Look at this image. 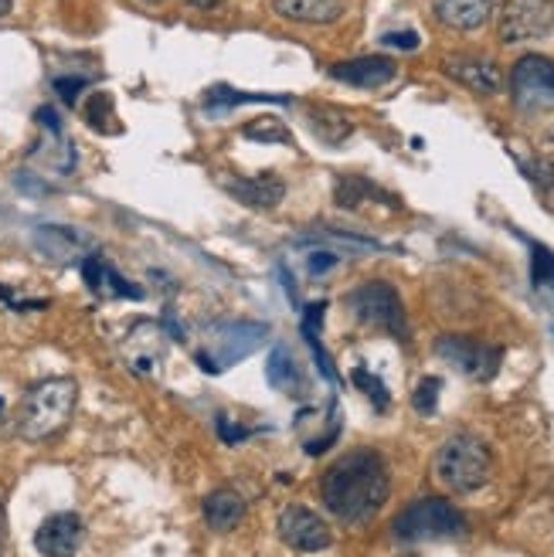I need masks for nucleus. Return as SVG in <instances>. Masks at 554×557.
<instances>
[{
  "label": "nucleus",
  "instance_id": "nucleus-1",
  "mask_svg": "<svg viewBox=\"0 0 554 557\" xmlns=\"http://www.w3.org/2000/svg\"><path fill=\"white\" fill-rule=\"evenodd\" d=\"M387 493H392V480H387L384 459L368 449L344 456L323 476V504L347 523L371 520L384 507Z\"/></svg>",
  "mask_w": 554,
  "mask_h": 557
},
{
  "label": "nucleus",
  "instance_id": "nucleus-2",
  "mask_svg": "<svg viewBox=\"0 0 554 557\" xmlns=\"http://www.w3.org/2000/svg\"><path fill=\"white\" fill-rule=\"evenodd\" d=\"M78 387L69 377H48L24 395L17 411V435L24 442H45L59 435L75 411Z\"/></svg>",
  "mask_w": 554,
  "mask_h": 557
},
{
  "label": "nucleus",
  "instance_id": "nucleus-3",
  "mask_svg": "<svg viewBox=\"0 0 554 557\" xmlns=\"http://www.w3.org/2000/svg\"><path fill=\"white\" fill-rule=\"evenodd\" d=\"M490 449L473 435H453L435 456V476L453 493H473L490 483Z\"/></svg>",
  "mask_w": 554,
  "mask_h": 557
},
{
  "label": "nucleus",
  "instance_id": "nucleus-4",
  "mask_svg": "<svg viewBox=\"0 0 554 557\" xmlns=\"http://www.w3.org/2000/svg\"><path fill=\"white\" fill-rule=\"evenodd\" d=\"M466 531V517L446 504V499H419L395 520V537L419 544V541H439V537H456Z\"/></svg>",
  "mask_w": 554,
  "mask_h": 557
},
{
  "label": "nucleus",
  "instance_id": "nucleus-5",
  "mask_svg": "<svg viewBox=\"0 0 554 557\" xmlns=\"http://www.w3.org/2000/svg\"><path fill=\"white\" fill-rule=\"evenodd\" d=\"M266 337H269L266 323H253V320L218 323L214 333H211V347L198 354V364L205 371L218 374V371L238 364V360H245L248 354H256Z\"/></svg>",
  "mask_w": 554,
  "mask_h": 557
},
{
  "label": "nucleus",
  "instance_id": "nucleus-6",
  "mask_svg": "<svg viewBox=\"0 0 554 557\" xmlns=\"http://www.w3.org/2000/svg\"><path fill=\"white\" fill-rule=\"evenodd\" d=\"M510 96L524 116H541L554 109V62L541 54L520 59L510 75Z\"/></svg>",
  "mask_w": 554,
  "mask_h": 557
},
{
  "label": "nucleus",
  "instance_id": "nucleus-7",
  "mask_svg": "<svg viewBox=\"0 0 554 557\" xmlns=\"http://www.w3.org/2000/svg\"><path fill=\"white\" fill-rule=\"evenodd\" d=\"M350 313L378 330H387L392 337H405L408 326H405V310H402V299L392 286L384 283H368L361 289L350 293Z\"/></svg>",
  "mask_w": 554,
  "mask_h": 557
},
{
  "label": "nucleus",
  "instance_id": "nucleus-8",
  "mask_svg": "<svg viewBox=\"0 0 554 557\" xmlns=\"http://www.w3.org/2000/svg\"><path fill=\"white\" fill-rule=\"evenodd\" d=\"M554 32V0H507L501 14V41L520 45Z\"/></svg>",
  "mask_w": 554,
  "mask_h": 557
},
{
  "label": "nucleus",
  "instance_id": "nucleus-9",
  "mask_svg": "<svg viewBox=\"0 0 554 557\" xmlns=\"http://www.w3.org/2000/svg\"><path fill=\"white\" fill-rule=\"evenodd\" d=\"M435 354L442 360H450L456 371H463L466 377L473 381H490L501 368V347H487L473 337H463V333H450V337H442L435 344Z\"/></svg>",
  "mask_w": 554,
  "mask_h": 557
},
{
  "label": "nucleus",
  "instance_id": "nucleus-10",
  "mask_svg": "<svg viewBox=\"0 0 554 557\" xmlns=\"http://www.w3.org/2000/svg\"><path fill=\"white\" fill-rule=\"evenodd\" d=\"M120 350H123V360L130 371L150 377L160 371V360L168 354V330L153 320H136L123 337Z\"/></svg>",
  "mask_w": 554,
  "mask_h": 557
},
{
  "label": "nucleus",
  "instance_id": "nucleus-11",
  "mask_svg": "<svg viewBox=\"0 0 554 557\" xmlns=\"http://www.w3.org/2000/svg\"><path fill=\"white\" fill-rule=\"evenodd\" d=\"M280 537L299 554H317V550H327L330 544H334L330 527L307 507H286L280 513Z\"/></svg>",
  "mask_w": 554,
  "mask_h": 557
},
{
  "label": "nucleus",
  "instance_id": "nucleus-12",
  "mask_svg": "<svg viewBox=\"0 0 554 557\" xmlns=\"http://www.w3.org/2000/svg\"><path fill=\"white\" fill-rule=\"evenodd\" d=\"M86 541V523L78 513H51L35 531V547L41 557H75Z\"/></svg>",
  "mask_w": 554,
  "mask_h": 557
},
{
  "label": "nucleus",
  "instance_id": "nucleus-13",
  "mask_svg": "<svg viewBox=\"0 0 554 557\" xmlns=\"http://www.w3.org/2000/svg\"><path fill=\"white\" fill-rule=\"evenodd\" d=\"M82 278H86V289L99 299H144V289L123 278V272L102 256L82 259Z\"/></svg>",
  "mask_w": 554,
  "mask_h": 557
},
{
  "label": "nucleus",
  "instance_id": "nucleus-14",
  "mask_svg": "<svg viewBox=\"0 0 554 557\" xmlns=\"http://www.w3.org/2000/svg\"><path fill=\"white\" fill-rule=\"evenodd\" d=\"M218 184L225 187L232 198L245 208H256V211H269L283 201L286 184L272 174H259V177H232V174H221Z\"/></svg>",
  "mask_w": 554,
  "mask_h": 557
},
{
  "label": "nucleus",
  "instance_id": "nucleus-15",
  "mask_svg": "<svg viewBox=\"0 0 554 557\" xmlns=\"http://www.w3.org/2000/svg\"><path fill=\"white\" fill-rule=\"evenodd\" d=\"M398 65L392 59H381V54H368V59H350L330 69V78L347 82L354 89H381L395 78Z\"/></svg>",
  "mask_w": 554,
  "mask_h": 557
},
{
  "label": "nucleus",
  "instance_id": "nucleus-16",
  "mask_svg": "<svg viewBox=\"0 0 554 557\" xmlns=\"http://www.w3.org/2000/svg\"><path fill=\"white\" fill-rule=\"evenodd\" d=\"M446 75L456 78L459 86L480 92V96H493V92L504 89V75L490 59H450Z\"/></svg>",
  "mask_w": 554,
  "mask_h": 557
},
{
  "label": "nucleus",
  "instance_id": "nucleus-17",
  "mask_svg": "<svg viewBox=\"0 0 554 557\" xmlns=\"http://www.w3.org/2000/svg\"><path fill=\"white\" fill-rule=\"evenodd\" d=\"M496 4L501 0H435V17L456 32H477L493 17Z\"/></svg>",
  "mask_w": 554,
  "mask_h": 557
},
{
  "label": "nucleus",
  "instance_id": "nucleus-18",
  "mask_svg": "<svg viewBox=\"0 0 554 557\" xmlns=\"http://www.w3.org/2000/svg\"><path fill=\"white\" fill-rule=\"evenodd\" d=\"M242 517H245V499L235 490H214L205 496V523L211 531H218V534L235 531Z\"/></svg>",
  "mask_w": 554,
  "mask_h": 557
},
{
  "label": "nucleus",
  "instance_id": "nucleus-19",
  "mask_svg": "<svg viewBox=\"0 0 554 557\" xmlns=\"http://www.w3.org/2000/svg\"><path fill=\"white\" fill-rule=\"evenodd\" d=\"M275 11L299 24H330L344 14V0H272Z\"/></svg>",
  "mask_w": 554,
  "mask_h": 557
},
{
  "label": "nucleus",
  "instance_id": "nucleus-20",
  "mask_svg": "<svg viewBox=\"0 0 554 557\" xmlns=\"http://www.w3.org/2000/svg\"><path fill=\"white\" fill-rule=\"evenodd\" d=\"M35 245L41 248V256H48L54 262H72V259H78L86 238L72 228H62V225H41L35 232Z\"/></svg>",
  "mask_w": 554,
  "mask_h": 557
},
{
  "label": "nucleus",
  "instance_id": "nucleus-21",
  "mask_svg": "<svg viewBox=\"0 0 554 557\" xmlns=\"http://www.w3.org/2000/svg\"><path fill=\"white\" fill-rule=\"evenodd\" d=\"M266 377L272 387H280L286 395H299L303 392V374L296 368V360L286 347H275L269 354V364H266Z\"/></svg>",
  "mask_w": 554,
  "mask_h": 557
},
{
  "label": "nucleus",
  "instance_id": "nucleus-22",
  "mask_svg": "<svg viewBox=\"0 0 554 557\" xmlns=\"http://www.w3.org/2000/svg\"><path fill=\"white\" fill-rule=\"evenodd\" d=\"M310 126H313V133L323 139V144H330V147H341L344 139L354 133L350 120L344 113H337V109H313Z\"/></svg>",
  "mask_w": 554,
  "mask_h": 557
},
{
  "label": "nucleus",
  "instance_id": "nucleus-23",
  "mask_svg": "<svg viewBox=\"0 0 554 557\" xmlns=\"http://www.w3.org/2000/svg\"><path fill=\"white\" fill-rule=\"evenodd\" d=\"M245 102H280V106H286L290 99H283V96H245V92H235L229 86H214L205 96V109H208V113H229V109L245 106Z\"/></svg>",
  "mask_w": 554,
  "mask_h": 557
},
{
  "label": "nucleus",
  "instance_id": "nucleus-24",
  "mask_svg": "<svg viewBox=\"0 0 554 557\" xmlns=\"http://www.w3.org/2000/svg\"><path fill=\"white\" fill-rule=\"evenodd\" d=\"M116 109H113V99H109L106 92H96L89 102H86V123L99 133H116L120 123L113 120Z\"/></svg>",
  "mask_w": 554,
  "mask_h": 557
},
{
  "label": "nucleus",
  "instance_id": "nucleus-25",
  "mask_svg": "<svg viewBox=\"0 0 554 557\" xmlns=\"http://www.w3.org/2000/svg\"><path fill=\"white\" fill-rule=\"evenodd\" d=\"M531 283H534V289L554 296V252L544 245L531 248Z\"/></svg>",
  "mask_w": 554,
  "mask_h": 557
},
{
  "label": "nucleus",
  "instance_id": "nucleus-26",
  "mask_svg": "<svg viewBox=\"0 0 554 557\" xmlns=\"http://www.w3.org/2000/svg\"><path fill=\"white\" fill-rule=\"evenodd\" d=\"M242 133H245L248 139H256V144H293L290 129H286L280 120H272V116H262V120H256V123H245Z\"/></svg>",
  "mask_w": 554,
  "mask_h": 557
},
{
  "label": "nucleus",
  "instance_id": "nucleus-27",
  "mask_svg": "<svg viewBox=\"0 0 554 557\" xmlns=\"http://www.w3.org/2000/svg\"><path fill=\"white\" fill-rule=\"evenodd\" d=\"M374 194H378V187H371L368 181H361V177H347V181L337 184V205H341V208H357L365 198H374Z\"/></svg>",
  "mask_w": 554,
  "mask_h": 557
},
{
  "label": "nucleus",
  "instance_id": "nucleus-28",
  "mask_svg": "<svg viewBox=\"0 0 554 557\" xmlns=\"http://www.w3.org/2000/svg\"><path fill=\"white\" fill-rule=\"evenodd\" d=\"M354 384L361 387V392L374 401V408H387V405H392V398H387L384 381H381V377H374V374H368L365 368H357V371H354Z\"/></svg>",
  "mask_w": 554,
  "mask_h": 557
},
{
  "label": "nucleus",
  "instance_id": "nucleus-29",
  "mask_svg": "<svg viewBox=\"0 0 554 557\" xmlns=\"http://www.w3.org/2000/svg\"><path fill=\"white\" fill-rule=\"evenodd\" d=\"M439 392H442V381L439 377H422L419 387H415V398H411L415 411H419V414H432L435 405H439Z\"/></svg>",
  "mask_w": 554,
  "mask_h": 557
},
{
  "label": "nucleus",
  "instance_id": "nucleus-30",
  "mask_svg": "<svg viewBox=\"0 0 554 557\" xmlns=\"http://www.w3.org/2000/svg\"><path fill=\"white\" fill-rule=\"evenodd\" d=\"M82 89H86V78L82 75H62V78H54V92H59V99L65 106H75Z\"/></svg>",
  "mask_w": 554,
  "mask_h": 557
},
{
  "label": "nucleus",
  "instance_id": "nucleus-31",
  "mask_svg": "<svg viewBox=\"0 0 554 557\" xmlns=\"http://www.w3.org/2000/svg\"><path fill=\"white\" fill-rule=\"evenodd\" d=\"M0 302L8 306L14 313H32V310H48V299H24V296H14L8 286H0Z\"/></svg>",
  "mask_w": 554,
  "mask_h": 557
},
{
  "label": "nucleus",
  "instance_id": "nucleus-32",
  "mask_svg": "<svg viewBox=\"0 0 554 557\" xmlns=\"http://www.w3.org/2000/svg\"><path fill=\"white\" fill-rule=\"evenodd\" d=\"M323 310H327V302H310V306H307V313H303V333H307V341L320 333Z\"/></svg>",
  "mask_w": 554,
  "mask_h": 557
},
{
  "label": "nucleus",
  "instance_id": "nucleus-33",
  "mask_svg": "<svg viewBox=\"0 0 554 557\" xmlns=\"http://www.w3.org/2000/svg\"><path fill=\"white\" fill-rule=\"evenodd\" d=\"M381 41L392 45V48H402V51H415V48H419V35H415V32H392V35H384Z\"/></svg>",
  "mask_w": 554,
  "mask_h": 557
},
{
  "label": "nucleus",
  "instance_id": "nucleus-34",
  "mask_svg": "<svg viewBox=\"0 0 554 557\" xmlns=\"http://www.w3.org/2000/svg\"><path fill=\"white\" fill-rule=\"evenodd\" d=\"M218 432H221V438H225L229 445H235V442H242V438H248V435H253V429H238V425L232 429L225 414L218 418Z\"/></svg>",
  "mask_w": 554,
  "mask_h": 557
},
{
  "label": "nucleus",
  "instance_id": "nucleus-35",
  "mask_svg": "<svg viewBox=\"0 0 554 557\" xmlns=\"http://www.w3.org/2000/svg\"><path fill=\"white\" fill-rule=\"evenodd\" d=\"M35 120L48 129V133H54V136H62V120H59V113H54L51 106H41L38 113H35Z\"/></svg>",
  "mask_w": 554,
  "mask_h": 557
},
{
  "label": "nucleus",
  "instance_id": "nucleus-36",
  "mask_svg": "<svg viewBox=\"0 0 554 557\" xmlns=\"http://www.w3.org/2000/svg\"><path fill=\"white\" fill-rule=\"evenodd\" d=\"M337 265V256L334 252H327V248H320V252L310 256V272L313 275H323L327 269H334Z\"/></svg>",
  "mask_w": 554,
  "mask_h": 557
},
{
  "label": "nucleus",
  "instance_id": "nucleus-37",
  "mask_svg": "<svg viewBox=\"0 0 554 557\" xmlns=\"http://www.w3.org/2000/svg\"><path fill=\"white\" fill-rule=\"evenodd\" d=\"M221 4H225V0H190V8H198V11H214Z\"/></svg>",
  "mask_w": 554,
  "mask_h": 557
},
{
  "label": "nucleus",
  "instance_id": "nucleus-38",
  "mask_svg": "<svg viewBox=\"0 0 554 557\" xmlns=\"http://www.w3.org/2000/svg\"><path fill=\"white\" fill-rule=\"evenodd\" d=\"M0 557H4V504H0Z\"/></svg>",
  "mask_w": 554,
  "mask_h": 557
},
{
  "label": "nucleus",
  "instance_id": "nucleus-39",
  "mask_svg": "<svg viewBox=\"0 0 554 557\" xmlns=\"http://www.w3.org/2000/svg\"><path fill=\"white\" fill-rule=\"evenodd\" d=\"M11 4H14V0H0V17H4V14L11 11Z\"/></svg>",
  "mask_w": 554,
  "mask_h": 557
},
{
  "label": "nucleus",
  "instance_id": "nucleus-40",
  "mask_svg": "<svg viewBox=\"0 0 554 557\" xmlns=\"http://www.w3.org/2000/svg\"><path fill=\"white\" fill-rule=\"evenodd\" d=\"M402 557H419V554H402Z\"/></svg>",
  "mask_w": 554,
  "mask_h": 557
},
{
  "label": "nucleus",
  "instance_id": "nucleus-41",
  "mask_svg": "<svg viewBox=\"0 0 554 557\" xmlns=\"http://www.w3.org/2000/svg\"><path fill=\"white\" fill-rule=\"evenodd\" d=\"M147 4H160V0H147Z\"/></svg>",
  "mask_w": 554,
  "mask_h": 557
}]
</instances>
